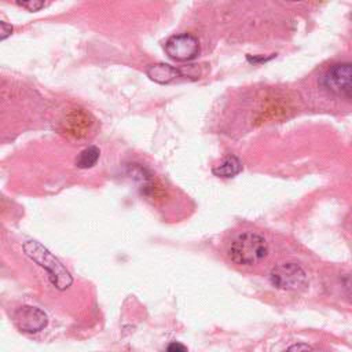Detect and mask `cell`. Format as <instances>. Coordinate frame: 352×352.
<instances>
[{"label": "cell", "mask_w": 352, "mask_h": 352, "mask_svg": "<svg viewBox=\"0 0 352 352\" xmlns=\"http://www.w3.org/2000/svg\"><path fill=\"white\" fill-rule=\"evenodd\" d=\"M23 252L28 257L47 270L51 283L58 290H66L73 283V278L63 264L37 241H28L23 245Z\"/></svg>", "instance_id": "2"}, {"label": "cell", "mask_w": 352, "mask_h": 352, "mask_svg": "<svg viewBox=\"0 0 352 352\" xmlns=\"http://www.w3.org/2000/svg\"><path fill=\"white\" fill-rule=\"evenodd\" d=\"M0 26H1V40H4L8 34H11L12 26H11V25H7L6 22H0Z\"/></svg>", "instance_id": "11"}, {"label": "cell", "mask_w": 352, "mask_h": 352, "mask_svg": "<svg viewBox=\"0 0 352 352\" xmlns=\"http://www.w3.org/2000/svg\"><path fill=\"white\" fill-rule=\"evenodd\" d=\"M323 85L336 95L352 96V63L333 65L323 77Z\"/></svg>", "instance_id": "5"}, {"label": "cell", "mask_w": 352, "mask_h": 352, "mask_svg": "<svg viewBox=\"0 0 352 352\" xmlns=\"http://www.w3.org/2000/svg\"><path fill=\"white\" fill-rule=\"evenodd\" d=\"M290 351H293V349H297V351H300V349H305V351H308V349H312L311 346H308V345H301V344H298V345H293V346H290L289 348Z\"/></svg>", "instance_id": "13"}, {"label": "cell", "mask_w": 352, "mask_h": 352, "mask_svg": "<svg viewBox=\"0 0 352 352\" xmlns=\"http://www.w3.org/2000/svg\"><path fill=\"white\" fill-rule=\"evenodd\" d=\"M14 323L15 326L28 334H34L41 331L47 323H48V318L47 314L37 308V307H32V305H22L19 307L14 315H12Z\"/></svg>", "instance_id": "6"}, {"label": "cell", "mask_w": 352, "mask_h": 352, "mask_svg": "<svg viewBox=\"0 0 352 352\" xmlns=\"http://www.w3.org/2000/svg\"><path fill=\"white\" fill-rule=\"evenodd\" d=\"M271 283L283 290H293L305 282V271L296 263H280L271 270Z\"/></svg>", "instance_id": "4"}, {"label": "cell", "mask_w": 352, "mask_h": 352, "mask_svg": "<svg viewBox=\"0 0 352 352\" xmlns=\"http://www.w3.org/2000/svg\"><path fill=\"white\" fill-rule=\"evenodd\" d=\"M270 248L265 238L257 232L246 231L239 234L228 249V256L238 265H256L268 256Z\"/></svg>", "instance_id": "1"}, {"label": "cell", "mask_w": 352, "mask_h": 352, "mask_svg": "<svg viewBox=\"0 0 352 352\" xmlns=\"http://www.w3.org/2000/svg\"><path fill=\"white\" fill-rule=\"evenodd\" d=\"M99 155H100V150L96 146H89L82 151H80V154L76 158V165L77 168H81V169L92 168L98 162Z\"/></svg>", "instance_id": "9"}, {"label": "cell", "mask_w": 352, "mask_h": 352, "mask_svg": "<svg viewBox=\"0 0 352 352\" xmlns=\"http://www.w3.org/2000/svg\"><path fill=\"white\" fill-rule=\"evenodd\" d=\"M166 55L176 62H188L198 56L199 43L198 38L190 33H180L170 36L165 45Z\"/></svg>", "instance_id": "3"}, {"label": "cell", "mask_w": 352, "mask_h": 352, "mask_svg": "<svg viewBox=\"0 0 352 352\" xmlns=\"http://www.w3.org/2000/svg\"><path fill=\"white\" fill-rule=\"evenodd\" d=\"M146 74L157 84H169L177 77H182V70L168 63H154L147 67Z\"/></svg>", "instance_id": "7"}, {"label": "cell", "mask_w": 352, "mask_h": 352, "mask_svg": "<svg viewBox=\"0 0 352 352\" xmlns=\"http://www.w3.org/2000/svg\"><path fill=\"white\" fill-rule=\"evenodd\" d=\"M16 3L28 11H38L44 6V0H16Z\"/></svg>", "instance_id": "10"}, {"label": "cell", "mask_w": 352, "mask_h": 352, "mask_svg": "<svg viewBox=\"0 0 352 352\" xmlns=\"http://www.w3.org/2000/svg\"><path fill=\"white\" fill-rule=\"evenodd\" d=\"M293 1H297V0H293Z\"/></svg>", "instance_id": "14"}, {"label": "cell", "mask_w": 352, "mask_h": 352, "mask_svg": "<svg viewBox=\"0 0 352 352\" xmlns=\"http://www.w3.org/2000/svg\"><path fill=\"white\" fill-rule=\"evenodd\" d=\"M169 352H173V351H186L187 348L184 346V345H182V344H177V342H172V344H169L168 345V348H166Z\"/></svg>", "instance_id": "12"}, {"label": "cell", "mask_w": 352, "mask_h": 352, "mask_svg": "<svg viewBox=\"0 0 352 352\" xmlns=\"http://www.w3.org/2000/svg\"><path fill=\"white\" fill-rule=\"evenodd\" d=\"M242 170V162L235 155H227L224 157L219 164H216L212 168V173L217 177L230 179L236 176Z\"/></svg>", "instance_id": "8"}]
</instances>
